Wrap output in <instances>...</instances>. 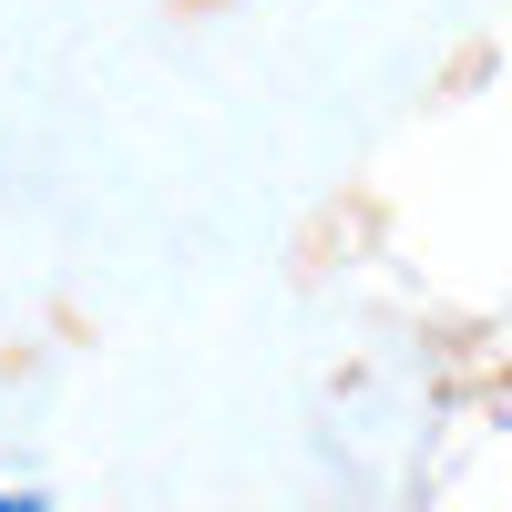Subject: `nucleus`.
<instances>
[{
	"instance_id": "1",
	"label": "nucleus",
	"mask_w": 512,
	"mask_h": 512,
	"mask_svg": "<svg viewBox=\"0 0 512 512\" xmlns=\"http://www.w3.org/2000/svg\"><path fill=\"white\" fill-rule=\"evenodd\" d=\"M0 512H52V502H31V492H0Z\"/></svg>"
}]
</instances>
